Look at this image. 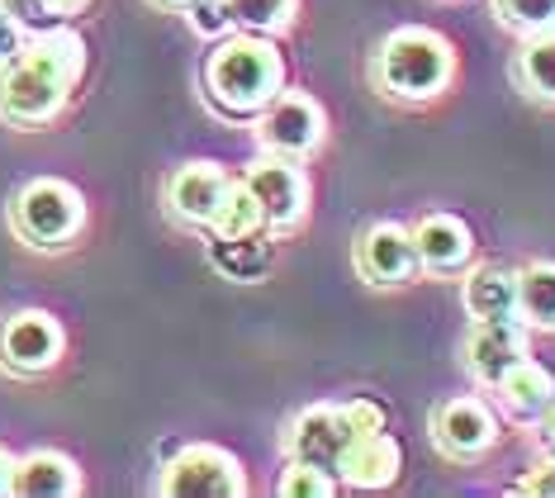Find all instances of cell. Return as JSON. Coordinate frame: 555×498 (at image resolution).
Here are the masks:
<instances>
[{
	"mask_svg": "<svg viewBox=\"0 0 555 498\" xmlns=\"http://www.w3.org/2000/svg\"><path fill=\"white\" fill-rule=\"evenodd\" d=\"M86 76V43L72 24L39 29L0 67V119L15 129H43L67 110Z\"/></svg>",
	"mask_w": 555,
	"mask_h": 498,
	"instance_id": "obj_1",
	"label": "cell"
},
{
	"mask_svg": "<svg viewBox=\"0 0 555 498\" xmlns=\"http://www.w3.org/2000/svg\"><path fill=\"white\" fill-rule=\"evenodd\" d=\"M285 91V58L267 34L233 29L205 58V95L223 119H257Z\"/></svg>",
	"mask_w": 555,
	"mask_h": 498,
	"instance_id": "obj_2",
	"label": "cell"
},
{
	"mask_svg": "<svg viewBox=\"0 0 555 498\" xmlns=\"http://www.w3.org/2000/svg\"><path fill=\"white\" fill-rule=\"evenodd\" d=\"M451 76H456V48H451V38L423 29V24H403L375 53V86L403 105L437 100L451 86Z\"/></svg>",
	"mask_w": 555,
	"mask_h": 498,
	"instance_id": "obj_3",
	"label": "cell"
},
{
	"mask_svg": "<svg viewBox=\"0 0 555 498\" xmlns=\"http://www.w3.org/2000/svg\"><path fill=\"white\" fill-rule=\"evenodd\" d=\"M10 228L39 252L72 247L86 228V200L72 181L57 176H39V181L20 186L15 204H10Z\"/></svg>",
	"mask_w": 555,
	"mask_h": 498,
	"instance_id": "obj_4",
	"label": "cell"
},
{
	"mask_svg": "<svg viewBox=\"0 0 555 498\" xmlns=\"http://www.w3.org/2000/svg\"><path fill=\"white\" fill-rule=\"evenodd\" d=\"M157 489L171 494V498H243L247 475H243V461H237L233 451L195 442V446H181V451L162 465Z\"/></svg>",
	"mask_w": 555,
	"mask_h": 498,
	"instance_id": "obj_5",
	"label": "cell"
},
{
	"mask_svg": "<svg viewBox=\"0 0 555 498\" xmlns=\"http://www.w3.org/2000/svg\"><path fill=\"white\" fill-rule=\"evenodd\" d=\"M323 133H327L323 105L305 91H289V86L257 114V143H261V152H271V157L305 162L323 148Z\"/></svg>",
	"mask_w": 555,
	"mask_h": 498,
	"instance_id": "obj_6",
	"label": "cell"
},
{
	"mask_svg": "<svg viewBox=\"0 0 555 498\" xmlns=\"http://www.w3.org/2000/svg\"><path fill=\"white\" fill-rule=\"evenodd\" d=\"M243 181L251 186V195L261 200V214H267V228L275 238L295 233L299 224L309 219V176L299 162L289 157H261L243 171Z\"/></svg>",
	"mask_w": 555,
	"mask_h": 498,
	"instance_id": "obj_7",
	"label": "cell"
},
{
	"mask_svg": "<svg viewBox=\"0 0 555 498\" xmlns=\"http://www.w3.org/2000/svg\"><path fill=\"white\" fill-rule=\"evenodd\" d=\"M62 352H67V332L48 309H20L0 323V366L10 375H48Z\"/></svg>",
	"mask_w": 555,
	"mask_h": 498,
	"instance_id": "obj_8",
	"label": "cell"
},
{
	"mask_svg": "<svg viewBox=\"0 0 555 498\" xmlns=\"http://www.w3.org/2000/svg\"><path fill=\"white\" fill-rule=\"evenodd\" d=\"M427 427H433L437 451H447L451 461H479V456H489L499 446L494 408H489L485 399H470V394L433 408V423Z\"/></svg>",
	"mask_w": 555,
	"mask_h": 498,
	"instance_id": "obj_9",
	"label": "cell"
},
{
	"mask_svg": "<svg viewBox=\"0 0 555 498\" xmlns=\"http://www.w3.org/2000/svg\"><path fill=\"white\" fill-rule=\"evenodd\" d=\"M357 271L361 280H371V285H413V280L423 276L418 266V247H413V228L403 224H371L357 233Z\"/></svg>",
	"mask_w": 555,
	"mask_h": 498,
	"instance_id": "obj_10",
	"label": "cell"
},
{
	"mask_svg": "<svg viewBox=\"0 0 555 498\" xmlns=\"http://www.w3.org/2000/svg\"><path fill=\"white\" fill-rule=\"evenodd\" d=\"M233 181L237 176L229 171V166H219V162H185V166H176V171L167 176L162 200H167V214L176 224L209 228Z\"/></svg>",
	"mask_w": 555,
	"mask_h": 498,
	"instance_id": "obj_11",
	"label": "cell"
},
{
	"mask_svg": "<svg viewBox=\"0 0 555 498\" xmlns=\"http://www.w3.org/2000/svg\"><path fill=\"white\" fill-rule=\"evenodd\" d=\"M351 437H357V427H351L343 404H313L285 427V451L295 456V461L323 465V470H333L337 475V461H343Z\"/></svg>",
	"mask_w": 555,
	"mask_h": 498,
	"instance_id": "obj_12",
	"label": "cell"
},
{
	"mask_svg": "<svg viewBox=\"0 0 555 498\" xmlns=\"http://www.w3.org/2000/svg\"><path fill=\"white\" fill-rule=\"evenodd\" d=\"M532 356V337H527L522 318H494V323H475L465 337V366L479 385L494 390L508 370H517Z\"/></svg>",
	"mask_w": 555,
	"mask_h": 498,
	"instance_id": "obj_13",
	"label": "cell"
},
{
	"mask_svg": "<svg viewBox=\"0 0 555 498\" xmlns=\"http://www.w3.org/2000/svg\"><path fill=\"white\" fill-rule=\"evenodd\" d=\"M413 247L427 276H465L475 266V233L456 214H427L413 228Z\"/></svg>",
	"mask_w": 555,
	"mask_h": 498,
	"instance_id": "obj_14",
	"label": "cell"
},
{
	"mask_svg": "<svg viewBox=\"0 0 555 498\" xmlns=\"http://www.w3.org/2000/svg\"><path fill=\"white\" fill-rule=\"evenodd\" d=\"M403 470V451L389 432H361L337 461V484L347 489H389Z\"/></svg>",
	"mask_w": 555,
	"mask_h": 498,
	"instance_id": "obj_15",
	"label": "cell"
},
{
	"mask_svg": "<svg viewBox=\"0 0 555 498\" xmlns=\"http://www.w3.org/2000/svg\"><path fill=\"white\" fill-rule=\"evenodd\" d=\"M10 494H24V498H72V494H81V470H77L72 456H62V451H29L24 461H15Z\"/></svg>",
	"mask_w": 555,
	"mask_h": 498,
	"instance_id": "obj_16",
	"label": "cell"
},
{
	"mask_svg": "<svg viewBox=\"0 0 555 498\" xmlns=\"http://www.w3.org/2000/svg\"><path fill=\"white\" fill-rule=\"evenodd\" d=\"M209 261L223 280H237V285H251L275 266V233H243V238H219L209 233Z\"/></svg>",
	"mask_w": 555,
	"mask_h": 498,
	"instance_id": "obj_17",
	"label": "cell"
},
{
	"mask_svg": "<svg viewBox=\"0 0 555 498\" xmlns=\"http://www.w3.org/2000/svg\"><path fill=\"white\" fill-rule=\"evenodd\" d=\"M461 304L475 323H494V318H517V271L503 266H479L465 276Z\"/></svg>",
	"mask_w": 555,
	"mask_h": 498,
	"instance_id": "obj_18",
	"label": "cell"
},
{
	"mask_svg": "<svg viewBox=\"0 0 555 498\" xmlns=\"http://www.w3.org/2000/svg\"><path fill=\"white\" fill-rule=\"evenodd\" d=\"M494 394L503 399V408L517 418V423H537L541 418V408H546L555 399V375L541 361H532L527 356L517 370H508V375L494 385Z\"/></svg>",
	"mask_w": 555,
	"mask_h": 498,
	"instance_id": "obj_19",
	"label": "cell"
},
{
	"mask_svg": "<svg viewBox=\"0 0 555 498\" xmlns=\"http://www.w3.org/2000/svg\"><path fill=\"white\" fill-rule=\"evenodd\" d=\"M513 76L532 100L555 105V34H527V43L517 48Z\"/></svg>",
	"mask_w": 555,
	"mask_h": 498,
	"instance_id": "obj_20",
	"label": "cell"
},
{
	"mask_svg": "<svg viewBox=\"0 0 555 498\" xmlns=\"http://www.w3.org/2000/svg\"><path fill=\"white\" fill-rule=\"evenodd\" d=\"M517 318L527 328L555 332V261H532L517 271Z\"/></svg>",
	"mask_w": 555,
	"mask_h": 498,
	"instance_id": "obj_21",
	"label": "cell"
},
{
	"mask_svg": "<svg viewBox=\"0 0 555 498\" xmlns=\"http://www.w3.org/2000/svg\"><path fill=\"white\" fill-rule=\"evenodd\" d=\"M267 228V214H261V200L251 195V186L237 176V181L229 186V195H223L219 214H214V224L205 228V233H219V238H243V233H261ZM271 233V228H267Z\"/></svg>",
	"mask_w": 555,
	"mask_h": 498,
	"instance_id": "obj_22",
	"label": "cell"
},
{
	"mask_svg": "<svg viewBox=\"0 0 555 498\" xmlns=\"http://www.w3.org/2000/svg\"><path fill=\"white\" fill-rule=\"evenodd\" d=\"M229 15H233V29L275 38V34L295 29L299 0H229Z\"/></svg>",
	"mask_w": 555,
	"mask_h": 498,
	"instance_id": "obj_23",
	"label": "cell"
},
{
	"mask_svg": "<svg viewBox=\"0 0 555 498\" xmlns=\"http://www.w3.org/2000/svg\"><path fill=\"white\" fill-rule=\"evenodd\" d=\"M0 5L20 20V29L39 34V29H57V24H72L77 15H86L91 0H0Z\"/></svg>",
	"mask_w": 555,
	"mask_h": 498,
	"instance_id": "obj_24",
	"label": "cell"
},
{
	"mask_svg": "<svg viewBox=\"0 0 555 498\" xmlns=\"http://www.w3.org/2000/svg\"><path fill=\"white\" fill-rule=\"evenodd\" d=\"M275 494L281 498H333L337 494V475L323 465H309V461H295L289 456L281 480H275Z\"/></svg>",
	"mask_w": 555,
	"mask_h": 498,
	"instance_id": "obj_25",
	"label": "cell"
},
{
	"mask_svg": "<svg viewBox=\"0 0 555 498\" xmlns=\"http://www.w3.org/2000/svg\"><path fill=\"white\" fill-rule=\"evenodd\" d=\"M489 10L517 34H555V0H489Z\"/></svg>",
	"mask_w": 555,
	"mask_h": 498,
	"instance_id": "obj_26",
	"label": "cell"
},
{
	"mask_svg": "<svg viewBox=\"0 0 555 498\" xmlns=\"http://www.w3.org/2000/svg\"><path fill=\"white\" fill-rule=\"evenodd\" d=\"M185 15H191L195 34H205V38H229V34H233L229 0H199V5H191Z\"/></svg>",
	"mask_w": 555,
	"mask_h": 498,
	"instance_id": "obj_27",
	"label": "cell"
},
{
	"mask_svg": "<svg viewBox=\"0 0 555 498\" xmlns=\"http://www.w3.org/2000/svg\"><path fill=\"white\" fill-rule=\"evenodd\" d=\"M347 418H351V427H357V437L361 432H389V408L380 399H371V394H357V399H347Z\"/></svg>",
	"mask_w": 555,
	"mask_h": 498,
	"instance_id": "obj_28",
	"label": "cell"
},
{
	"mask_svg": "<svg viewBox=\"0 0 555 498\" xmlns=\"http://www.w3.org/2000/svg\"><path fill=\"white\" fill-rule=\"evenodd\" d=\"M517 494H532V498H555V451L541 465H532L517 484Z\"/></svg>",
	"mask_w": 555,
	"mask_h": 498,
	"instance_id": "obj_29",
	"label": "cell"
},
{
	"mask_svg": "<svg viewBox=\"0 0 555 498\" xmlns=\"http://www.w3.org/2000/svg\"><path fill=\"white\" fill-rule=\"evenodd\" d=\"M20 43H24V29H20V20L10 15L5 5H0V67H5V62L20 53Z\"/></svg>",
	"mask_w": 555,
	"mask_h": 498,
	"instance_id": "obj_30",
	"label": "cell"
},
{
	"mask_svg": "<svg viewBox=\"0 0 555 498\" xmlns=\"http://www.w3.org/2000/svg\"><path fill=\"white\" fill-rule=\"evenodd\" d=\"M537 432H541V446H546V451H555V399H551L546 408H541Z\"/></svg>",
	"mask_w": 555,
	"mask_h": 498,
	"instance_id": "obj_31",
	"label": "cell"
},
{
	"mask_svg": "<svg viewBox=\"0 0 555 498\" xmlns=\"http://www.w3.org/2000/svg\"><path fill=\"white\" fill-rule=\"evenodd\" d=\"M10 475H15V461H10V451L0 446V494H10Z\"/></svg>",
	"mask_w": 555,
	"mask_h": 498,
	"instance_id": "obj_32",
	"label": "cell"
},
{
	"mask_svg": "<svg viewBox=\"0 0 555 498\" xmlns=\"http://www.w3.org/2000/svg\"><path fill=\"white\" fill-rule=\"evenodd\" d=\"M153 5H162V10H191V5H199V0H153Z\"/></svg>",
	"mask_w": 555,
	"mask_h": 498,
	"instance_id": "obj_33",
	"label": "cell"
}]
</instances>
